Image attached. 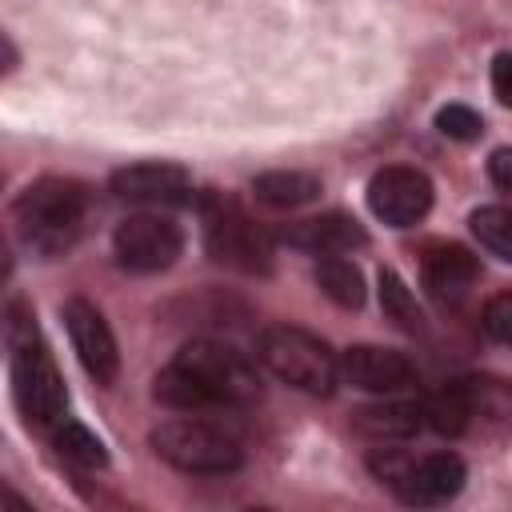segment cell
Returning <instances> with one entry per match:
<instances>
[{
  "instance_id": "6da1fadb",
  "label": "cell",
  "mask_w": 512,
  "mask_h": 512,
  "mask_svg": "<svg viewBox=\"0 0 512 512\" xmlns=\"http://www.w3.org/2000/svg\"><path fill=\"white\" fill-rule=\"evenodd\" d=\"M84 216H88V192L84 184L64 176H44L28 184L12 204V224L24 248H32L36 256H64L80 240Z\"/></svg>"
},
{
  "instance_id": "7a4b0ae2",
  "label": "cell",
  "mask_w": 512,
  "mask_h": 512,
  "mask_svg": "<svg viewBox=\"0 0 512 512\" xmlns=\"http://www.w3.org/2000/svg\"><path fill=\"white\" fill-rule=\"evenodd\" d=\"M148 444L164 464H172L180 472H192V476H224V472H236L244 464L240 440L224 424L204 420V416L164 420V424L152 428Z\"/></svg>"
},
{
  "instance_id": "3957f363",
  "label": "cell",
  "mask_w": 512,
  "mask_h": 512,
  "mask_svg": "<svg viewBox=\"0 0 512 512\" xmlns=\"http://www.w3.org/2000/svg\"><path fill=\"white\" fill-rule=\"evenodd\" d=\"M256 356L276 380H284V384H292L300 392L328 396L332 384H336V352L320 336H312V332H304L296 324L264 328L260 344H256Z\"/></svg>"
},
{
  "instance_id": "277c9868",
  "label": "cell",
  "mask_w": 512,
  "mask_h": 512,
  "mask_svg": "<svg viewBox=\"0 0 512 512\" xmlns=\"http://www.w3.org/2000/svg\"><path fill=\"white\" fill-rule=\"evenodd\" d=\"M172 364H180L188 376H196V384L208 392V400L216 408L248 404L260 392V380H256L252 360L244 352L228 348V344H216V340H192V344H184Z\"/></svg>"
},
{
  "instance_id": "5b68a950",
  "label": "cell",
  "mask_w": 512,
  "mask_h": 512,
  "mask_svg": "<svg viewBox=\"0 0 512 512\" xmlns=\"http://www.w3.org/2000/svg\"><path fill=\"white\" fill-rule=\"evenodd\" d=\"M204 244L212 252V260L248 272V276H264L272 272V240L260 224H252L232 200H212L208 216H204Z\"/></svg>"
},
{
  "instance_id": "8992f818",
  "label": "cell",
  "mask_w": 512,
  "mask_h": 512,
  "mask_svg": "<svg viewBox=\"0 0 512 512\" xmlns=\"http://www.w3.org/2000/svg\"><path fill=\"white\" fill-rule=\"evenodd\" d=\"M12 396H16L20 416L32 428L60 424L64 404H68V388H64V376H60L56 360L40 344L16 348V356H12Z\"/></svg>"
},
{
  "instance_id": "52a82bcc",
  "label": "cell",
  "mask_w": 512,
  "mask_h": 512,
  "mask_svg": "<svg viewBox=\"0 0 512 512\" xmlns=\"http://www.w3.org/2000/svg\"><path fill=\"white\" fill-rule=\"evenodd\" d=\"M180 248H184L180 224L160 212H136V216L120 220L112 232V252L120 260V268L140 272V276L172 268Z\"/></svg>"
},
{
  "instance_id": "ba28073f",
  "label": "cell",
  "mask_w": 512,
  "mask_h": 512,
  "mask_svg": "<svg viewBox=\"0 0 512 512\" xmlns=\"http://www.w3.org/2000/svg\"><path fill=\"white\" fill-rule=\"evenodd\" d=\"M368 208L388 228H412L432 208V180L420 168L388 164L368 180Z\"/></svg>"
},
{
  "instance_id": "9c48e42d",
  "label": "cell",
  "mask_w": 512,
  "mask_h": 512,
  "mask_svg": "<svg viewBox=\"0 0 512 512\" xmlns=\"http://www.w3.org/2000/svg\"><path fill=\"white\" fill-rule=\"evenodd\" d=\"M64 324H68V336H72V348H76L84 372L96 384H112L120 376V348H116V336H112L104 312L96 304H88L84 296H72L64 304Z\"/></svg>"
},
{
  "instance_id": "30bf717a",
  "label": "cell",
  "mask_w": 512,
  "mask_h": 512,
  "mask_svg": "<svg viewBox=\"0 0 512 512\" xmlns=\"http://www.w3.org/2000/svg\"><path fill=\"white\" fill-rule=\"evenodd\" d=\"M336 376H344L352 388L360 392H376V396H392L416 384V364L396 352V348H380V344H352L340 360H336Z\"/></svg>"
},
{
  "instance_id": "8fae6325",
  "label": "cell",
  "mask_w": 512,
  "mask_h": 512,
  "mask_svg": "<svg viewBox=\"0 0 512 512\" xmlns=\"http://www.w3.org/2000/svg\"><path fill=\"white\" fill-rule=\"evenodd\" d=\"M108 188H112L120 200L148 204V208L192 200V176H188L180 164H168V160H144V164L116 168L112 180H108Z\"/></svg>"
},
{
  "instance_id": "7c38bea8",
  "label": "cell",
  "mask_w": 512,
  "mask_h": 512,
  "mask_svg": "<svg viewBox=\"0 0 512 512\" xmlns=\"http://www.w3.org/2000/svg\"><path fill=\"white\" fill-rule=\"evenodd\" d=\"M464 460L452 452H432L424 460H408L400 468V476L392 480V488L408 500V504H444L464 488Z\"/></svg>"
},
{
  "instance_id": "4fadbf2b",
  "label": "cell",
  "mask_w": 512,
  "mask_h": 512,
  "mask_svg": "<svg viewBox=\"0 0 512 512\" xmlns=\"http://www.w3.org/2000/svg\"><path fill=\"white\" fill-rule=\"evenodd\" d=\"M292 248H304V252H320V256H344L352 248H364L368 244V232L360 220L344 216V212H324V216H312V220H296L280 232Z\"/></svg>"
},
{
  "instance_id": "5bb4252c",
  "label": "cell",
  "mask_w": 512,
  "mask_h": 512,
  "mask_svg": "<svg viewBox=\"0 0 512 512\" xmlns=\"http://www.w3.org/2000/svg\"><path fill=\"white\" fill-rule=\"evenodd\" d=\"M480 276V264L468 248L460 244H432L424 252V284L440 300H460Z\"/></svg>"
},
{
  "instance_id": "9a60e30c",
  "label": "cell",
  "mask_w": 512,
  "mask_h": 512,
  "mask_svg": "<svg viewBox=\"0 0 512 512\" xmlns=\"http://www.w3.org/2000/svg\"><path fill=\"white\" fill-rule=\"evenodd\" d=\"M420 416L440 436H460L476 416V380H452L420 404Z\"/></svg>"
},
{
  "instance_id": "2e32d148",
  "label": "cell",
  "mask_w": 512,
  "mask_h": 512,
  "mask_svg": "<svg viewBox=\"0 0 512 512\" xmlns=\"http://www.w3.org/2000/svg\"><path fill=\"white\" fill-rule=\"evenodd\" d=\"M352 424L372 436V440H404L412 432L424 428V416H420V404H404V400H392V404H368L352 416Z\"/></svg>"
},
{
  "instance_id": "e0dca14e",
  "label": "cell",
  "mask_w": 512,
  "mask_h": 512,
  "mask_svg": "<svg viewBox=\"0 0 512 512\" xmlns=\"http://www.w3.org/2000/svg\"><path fill=\"white\" fill-rule=\"evenodd\" d=\"M256 200H264L268 208H304L320 196V176L312 172H264L252 180Z\"/></svg>"
},
{
  "instance_id": "ac0fdd59",
  "label": "cell",
  "mask_w": 512,
  "mask_h": 512,
  "mask_svg": "<svg viewBox=\"0 0 512 512\" xmlns=\"http://www.w3.org/2000/svg\"><path fill=\"white\" fill-rule=\"evenodd\" d=\"M316 284L340 308H360L364 304V272L344 256H324L316 264Z\"/></svg>"
},
{
  "instance_id": "d6986e66",
  "label": "cell",
  "mask_w": 512,
  "mask_h": 512,
  "mask_svg": "<svg viewBox=\"0 0 512 512\" xmlns=\"http://www.w3.org/2000/svg\"><path fill=\"white\" fill-rule=\"evenodd\" d=\"M380 308H384V316H388L396 328H404V332H424V312H420L412 288L404 284V276L392 272V268L380 272Z\"/></svg>"
},
{
  "instance_id": "ffe728a7",
  "label": "cell",
  "mask_w": 512,
  "mask_h": 512,
  "mask_svg": "<svg viewBox=\"0 0 512 512\" xmlns=\"http://www.w3.org/2000/svg\"><path fill=\"white\" fill-rule=\"evenodd\" d=\"M472 232L496 260H512V212L504 204H488L472 212Z\"/></svg>"
},
{
  "instance_id": "44dd1931",
  "label": "cell",
  "mask_w": 512,
  "mask_h": 512,
  "mask_svg": "<svg viewBox=\"0 0 512 512\" xmlns=\"http://www.w3.org/2000/svg\"><path fill=\"white\" fill-rule=\"evenodd\" d=\"M56 452H60L64 460L80 464V468H104V464H108V452H104L100 436L88 432L84 424H72V420L56 428Z\"/></svg>"
},
{
  "instance_id": "7402d4cb",
  "label": "cell",
  "mask_w": 512,
  "mask_h": 512,
  "mask_svg": "<svg viewBox=\"0 0 512 512\" xmlns=\"http://www.w3.org/2000/svg\"><path fill=\"white\" fill-rule=\"evenodd\" d=\"M436 128L448 136V140H476L484 132V116L468 104H448L436 112Z\"/></svg>"
},
{
  "instance_id": "603a6c76",
  "label": "cell",
  "mask_w": 512,
  "mask_h": 512,
  "mask_svg": "<svg viewBox=\"0 0 512 512\" xmlns=\"http://www.w3.org/2000/svg\"><path fill=\"white\" fill-rule=\"evenodd\" d=\"M480 328H484L488 340H496V344H508V340H512V296H508V292H500V296L488 300Z\"/></svg>"
},
{
  "instance_id": "cb8c5ba5",
  "label": "cell",
  "mask_w": 512,
  "mask_h": 512,
  "mask_svg": "<svg viewBox=\"0 0 512 512\" xmlns=\"http://www.w3.org/2000/svg\"><path fill=\"white\" fill-rule=\"evenodd\" d=\"M508 72H512V56H508V52H500V56L492 60V92H496V100H500V104H512Z\"/></svg>"
},
{
  "instance_id": "d4e9b609",
  "label": "cell",
  "mask_w": 512,
  "mask_h": 512,
  "mask_svg": "<svg viewBox=\"0 0 512 512\" xmlns=\"http://www.w3.org/2000/svg\"><path fill=\"white\" fill-rule=\"evenodd\" d=\"M488 172H492V184H496L500 192H512V152H508V148H496V152H492Z\"/></svg>"
},
{
  "instance_id": "484cf974",
  "label": "cell",
  "mask_w": 512,
  "mask_h": 512,
  "mask_svg": "<svg viewBox=\"0 0 512 512\" xmlns=\"http://www.w3.org/2000/svg\"><path fill=\"white\" fill-rule=\"evenodd\" d=\"M16 64H20V52H16V44H12V40L0 32V76H8Z\"/></svg>"
}]
</instances>
